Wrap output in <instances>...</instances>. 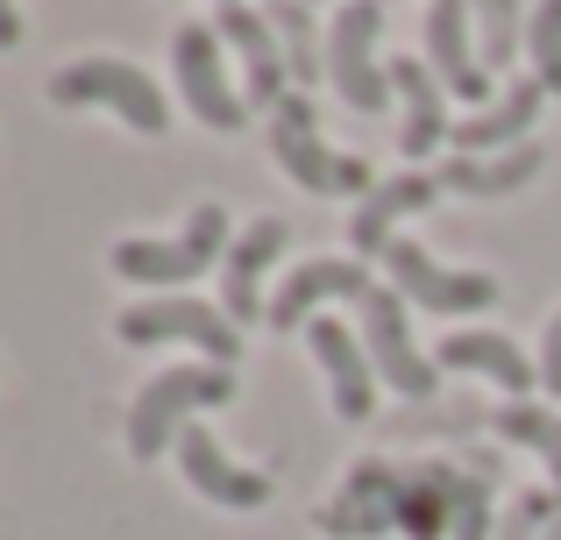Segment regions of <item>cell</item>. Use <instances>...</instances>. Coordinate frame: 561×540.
Returning a JSON list of instances; mask_svg holds the SVG:
<instances>
[{
  "instance_id": "obj_15",
  "label": "cell",
  "mask_w": 561,
  "mask_h": 540,
  "mask_svg": "<svg viewBox=\"0 0 561 540\" xmlns=\"http://www.w3.org/2000/svg\"><path fill=\"white\" fill-rule=\"evenodd\" d=\"M179 470H185V484L199 491L206 505H228V513H256V505H271V476L228 462V456H220V441L199 427V420L179 434Z\"/></svg>"
},
{
  "instance_id": "obj_21",
  "label": "cell",
  "mask_w": 561,
  "mask_h": 540,
  "mask_svg": "<svg viewBox=\"0 0 561 540\" xmlns=\"http://www.w3.org/2000/svg\"><path fill=\"white\" fill-rule=\"evenodd\" d=\"M540 164H548L540 142H519V150H497V157H448L434 179H440V193H462V199H505L526 179H540Z\"/></svg>"
},
{
  "instance_id": "obj_18",
  "label": "cell",
  "mask_w": 561,
  "mask_h": 540,
  "mask_svg": "<svg viewBox=\"0 0 561 540\" xmlns=\"http://www.w3.org/2000/svg\"><path fill=\"white\" fill-rule=\"evenodd\" d=\"M391 93L398 107H405V122H398V157H434L440 142H448V85L434 79V65L426 57H391Z\"/></svg>"
},
{
  "instance_id": "obj_3",
  "label": "cell",
  "mask_w": 561,
  "mask_h": 540,
  "mask_svg": "<svg viewBox=\"0 0 561 540\" xmlns=\"http://www.w3.org/2000/svg\"><path fill=\"white\" fill-rule=\"evenodd\" d=\"M199 405H234V370L228 363H179V370L150 377L128 405V456L157 462L164 448H179V434L192 427Z\"/></svg>"
},
{
  "instance_id": "obj_24",
  "label": "cell",
  "mask_w": 561,
  "mask_h": 540,
  "mask_svg": "<svg viewBox=\"0 0 561 540\" xmlns=\"http://www.w3.org/2000/svg\"><path fill=\"white\" fill-rule=\"evenodd\" d=\"M469 22H477V57H483V71L519 57V43H526L519 0H469Z\"/></svg>"
},
{
  "instance_id": "obj_22",
  "label": "cell",
  "mask_w": 561,
  "mask_h": 540,
  "mask_svg": "<svg viewBox=\"0 0 561 540\" xmlns=\"http://www.w3.org/2000/svg\"><path fill=\"white\" fill-rule=\"evenodd\" d=\"M263 14H271L277 43H285V65H291V85H313L328 79V36L313 28V14H306V0H263Z\"/></svg>"
},
{
  "instance_id": "obj_2",
  "label": "cell",
  "mask_w": 561,
  "mask_h": 540,
  "mask_svg": "<svg viewBox=\"0 0 561 540\" xmlns=\"http://www.w3.org/2000/svg\"><path fill=\"white\" fill-rule=\"evenodd\" d=\"M228 214L206 199V207H192V221L179 228V235H128L107 250L114 277H128V285L142 291H179L192 285V277H206L214 264H228Z\"/></svg>"
},
{
  "instance_id": "obj_23",
  "label": "cell",
  "mask_w": 561,
  "mask_h": 540,
  "mask_svg": "<svg viewBox=\"0 0 561 540\" xmlns=\"http://www.w3.org/2000/svg\"><path fill=\"white\" fill-rule=\"evenodd\" d=\"M491 427L505 441L534 448L548 462V484L561 491V405H534V399H512V405H491Z\"/></svg>"
},
{
  "instance_id": "obj_26",
  "label": "cell",
  "mask_w": 561,
  "mask_h": 540,
  "mask_svg": "<svg viewBox=\"0 0 561 540\" xmlns=\"http://www.w3.org/2000/svg\"><path fill=\"white\" fill-rule=\"evenodd\" d=\"M526 50H534V79L561 100V0H540L526 14Z\"/></svg>"
},
{
  "instance_id": "obj_17",
  "label": "cell",
  "mask_w": 561,
  "mask_h": 540,
  "mask_svg": "<svg viewBox=\"0 0 561 540\" xmlns=\"http://www.w3.org/2000/svg\"><path fill=\"white\" fill-rule=\"evenodd\" d=\"M306 348H313L320 370H328L334 413L342 420H370L377 413V363H370V348H363V334H348L342 320L320 313L313 328H306Z\"/></svg>"
},
{
  "instance_id": "obj_16",
  "label": "cell",
  "mask_w": 561,
  "mask_h": 540,
  "mask_svg": "<svg viewBox=\"0 0 561 540\" xmlns=\"http://www.w3.org/2000/svg\"><path fill=\"white\" fill-rule=\"evenodd\" d=\"M440 199V179L434 171H405V179H377L370 185V199H356V214H348V256H383L391 250V228L405 221V214H426Z\"/></svg>"
},
{
  "instance_id": "obj_8",
  "label": "cell",
  "mask_w": 561,
  "mask_h": 540,
  "mask_svg": "<svg viewBox=\"0 0 561 540\" xmlns=\"http://www.w3.org/2000/svg\"><path fill=\"white\" fill-rule=\"evenodd\" d=\"M377 28H383V0H348L328 28V85L348 100L356 114L391 107V71L377 65Z\"/></svg>"
},
{
  "instance_id": "obj_13",
  "label": "cell",
  "mask_w": 561,
  "mask_h": 540,
  "mask_svg": "<svg viewBox=\"0 0 561 540\" xmlns=\"http://www.w3.org/2000/svg\"><path fill=\"white\" fill-rule=\"evenodd\" d=\"M214 28H220V43H234V57H242V100L271 114L277 100L291 93V65H285V43H277L271 14L234 0V8L214 14Z\"/></svg>"
},
{
  "instance_id": "obj_9",
  "label": "cell",
  "mask_w": 561,
  "mask_h": 540,
  "mask_svg": "<svg viewBox=\"0 0 561 540\" xmlns=\"http://www.w3.org/2000/svg\"><path fill=\"white\" fill-rule=\"evenodd\" d=\"M171 65H179V100L192 107V122H206L214 136H234V128L249 122V100L234 93L228 71H220V28L179 22V36H171Z\"/></svg>"
},
{
  "instance_id": "obj_4",
  "label": "cell",
  "mask_w": 561,
  "mask_h": 540,
  "mask_svg": "<svg viewBox=\"0 0 561 540\" xmlns=\"http://www.w3.org/2000/svg\"><path fill=\"white\" fill-rule=\"evenodd\" d=\"M271 157L285 164L291 185H306V193H320V199H370V185H377V171L363 164V157L320 142V114L299 85L271 107Z\"/></svg>"
},
{
  "instance_id": "obj_31",
  "label": "cell",
  "mask_w": 561,
  "mask_h": 540,
  "mask_svg": "<svg viewBox=\"0 0 561 540\" xmlns=\"http://www.w3.org/2000/svg\"><path fill=\"white\" fill-rule=\"evenodd\" d=\"M306 8H313V0H306ZM383 8H391V0H383Z\"/></svg>"
},
{
  "instance_id": "obj_28",
  "label": "cell",
  "mask_w": 561,
  "mask_h": 540,
  "mask_svg": "<svg viewBox=\"0 0 561 540\" xmlns=\"http://www.w3.org/2000/svg\"><path fill=\"white\" fill-rule=\"evenodd\" d=\"M22 43V14H14V0H0V50H14Z\"/></svg>"
},
{
  "instance_id": "obj_29",
  "label": "cell",
  "mask_w": 561,
  "mask_h": 540,
  "mask_svg": "<svg viewBox=\"0 0 561 540\" xmlns=\"http://www.w3.org/2000/svg\"><path fill=\"white\" fill-rule=\"evenodd\" d=\"M548 540H561V519H554V527H548Z\"/></svg>"
},
{
  "instance_id": "obj_27",
  "label": "cell",
  "mask_w": 561,
  "mask_h": 540,
  "mask_svg": "<svg viewBox=\"0 0 561 540\" xmlns=\"http://www.w3.org/2000/svg\"><path fill=\"white\" fill-rule=\"evenodd\" d=\"M540 391L561 405V313L548 320V334H540Z\"/></svg>"
},
{
  "instance_id": "obj_1",
  "label": "cell",
  "mask_w": 561,
  "mask_h": 540,
  "mask_svg": "<svg viewBox=\"0 0 561 540\" xmlns=\"http://www.w3.org/2000/svg\"><path fill=\"white\" fill-rule=\"evenodd\" d=\"M497 498V456H434V462H383L363 456L320 505L328 540H377V533H412V540H491Z\"/></svg>"
},
{
  "instance_id": "obj_20",
  "label": "cell",
  "mask_w": 561,
  "mask_h": 540,
  "mask_svg": "<svg viewBox=\"0 0 561 540\" xmlns=\"http://www.w3.org/2000/svg\"><path fill=\"white\" fill-rule=\"evenodd\" d=\"M434 363L440 370H455V377H491V384H505L512 399H526V391L540 384V363H526L519 356V342H505V334H483V328H455L448 342L434 348Z\"/></svg>"
},
{
  "instance_id": "obj_5",
  "label": "cell",
  "mask_w": 561,
  "mask_h": 540,
  "mask_svg": "<svg viewBox=\"0 0 561 540\" xmlns=\"http://www.w3.org/2000/svg\"><path fill=\"white\" fill-rule=\"evenodd\" d=\"M50 107H107V114H122L136 136H164L171 128L164 85L142 65H128V57H79V65H65L50 79Z\"/></svg>"
},
{
  "instance_id": "obj_10",
  "label": "cell",
  "mask_w": 561,
  "mask_h": 540,
  "mask_svg": "<svg viewBox=\"0 0 561 540\" xmlns=\"http://www.w3.org/2000/svg\"><path fill=\"white\" fill-rule=\"evenodd\" d=\"M383 271H391V285L405 291L412 306H426V313L455 320V313H483V306H497V277L491 271H440L420 242H391V250H383Z\"/></svg>"
},
{
  "instance_id": "obj_6",
  "label": "cell",
  "mask_w": 561,
  "mask_h": 540,
  "mask_svg": "<svg viewBox=\"0 0 561 540\" xmlns=\"http://www.w3.org/2000/svg\"><path fill=\"white\" fill-rule=\"evenodd\" d=\"M114 334H122L128 348L192 342V348H206V363H228V370H234V356H242V328H234L220 306L192 299V291H157V299L128 306V313L114 320Z\"/></svg>"
},
{
  "instance_id": "obj_11",
  "label": "cell",
  "mask_w": 561,
  "mask_h": 540,
  "mask_svg": "<svg viewBox=\"0 0 561 540\" xmlns=\"http://www.w3.org/2000/svg\"><path fill=\"white\" fill-rule=\"evenodd\" d=\"M370 285H377V277H370V264H363V256H313V264H299L285 285L271 291V313H263V320H271L277 334H291V328L306 334V328L320 320V306H328V299L363 306V291H370Z\"/></svg>"
},
{
  "instance_id": "obj_25",
  "label": "cell",
  "mask_w": 561,
  "mask_h": 540,
  "mask_svg": "<svg viewBox=\"0 0 561 540\" xmlns=\"http://www.w3.org/2000/svg\"><path fill=\"white\" fill-rule=\"evenodd\" d=\"M554 519H561V491L554 484H534V491H519V498L497 513V533L491 540H548Z\"/></svg>"
},
{
  "instance_id": "obj_7",
  "label": "cell",
  "mask_w": 561,
  "mask_h": 540,
  "mask_svg": "<svg viewBox=\"0 0 561 540\" xmlns=\"http://www.w3.org/2000/svg\"><path fill=\"white\" fill-rule=\"evenodd\" d=\"M356 313H363V348H370L377 377L391 391H405L412 405H426L440 391V363L420 356V342H412V328H405V291H398V285H370Z\"/></svg>"
},
{
  "instance_id": "obj_19",
  "label": "cell",
  "mask_w": 561,
  "mask_h": 540,
  "mask_svg": "<svg viewBox=\"0 0 561 540\" xmlns=\"http://www.w3.org/2000/svg\"><path fill=\"white\" fill-rule=\"evenodd\" d=\"M540 100H548V85H540V79H512L505 93L491 100V107H477L469 122H455V128H448L455 157H497V150H519L526 128H534V114H540Z\"/></svg>"
},
{
  "instance_id": "obj_12",
  "label": "cell",
  "mask_w": 561,
  "mask_h": 540,
  "mask_svg": "<svg viewBox=\"0 0 561 540\" xmlns=\"http://www.w3.org/2000/svg\"><path fill=\"white\" fill-rule=\"evenodd\" d=\"M426 65L448 85V100H462L469 114L491 107V71H483V57H477L469 0H434V8H426Z\"/></svg>"
},
{
  "instance_id": "obj_14",
  "label": "cell",
  "mask_w": 561,
  "mask_h": 540,
  "mask_svg": "<svg viewBox=\"0 0 561 540\" xmlns=\"http://www.w3.org/2000/svg\"><path fill=\"white\" fill-rule=\"evenodd\" d=\"M285 235H291V228L277 221V214H256V221L228 242V264H220V313H228L234 328H249V320L271 313V299H263V271L285 256Z\"/></svg>"
},
{
  "instance_id": "obj_30",
  "label": "cell",
  "mask_w": 561,
  "mask_h": 540,
  "mask_svg": "<svg viewBox=\"0 0 561 540\" xmlns=\"http://www.w3.org/2000/svg\"><path fill=\"white\" fill-rule=\"evenodd\" d=\"M214 8H234V0H214Z\"/></svg>"
}]
</instances>
